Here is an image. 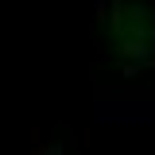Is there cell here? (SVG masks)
<instances>
[{
	"mask_svg": "<svg viewBox=\"0 0 155 155\" xmlns=\"http://www.w3.org/2000/svg\"><path fill=\"white\" fill-rule=\"evenodd\" d=\"M93 124H151V105L147 101H136V105L101 101L93 105Z\"/></svg>",
	"mask_w": 155,
	"mask_h": 155,
	"instance_id": "6da1fadb",
	"label": "cell"
},
{
	"mask_svg": "<svg viewBox=\"0 0 155 155\" xmlns=\"http://www.w3.org/2000/svg\"><path fill=\"white\" fill-rule=\"evenodd\" d=\"M120 51H124V54L132 58V62H140V66H151V62H155V54H151V47H147L143 39H128V43H124Z\"/></svg>",
	"mask_w": 155,
	"mask_h": 155,
	"instance_id": "7a4b0ae2",
	"label": "cell"
},
{
	"mask_svg": "<svg viewBox=\"0 0 155 155\" xmlns=\"http://www.w3.org/2000/svg\"><path fill=\"white\" fill-rule=\"evenodd\" d=\"M93 124H81V128H78V143H81V147H85V155H89V151H93V143H97V140H93Z\"/></svg>",
	"mask_w": 155,
	"mask_h": 155,
	"instance_id": "3957f363",
	"label": "cell"
},
{
	"mask_svg": "<svg viewBox=\"0 0 155 155\" xmlns=\"http://www.w3.org/2000/svg\"><path fill=\"white\" fill-rule=\"evenodd\" d=\"M109 23L120 31V23H124V0H113V4H109Z\"/></svg>",
	"mask_w": 155,
	"mask_h": 155,
	"instance_id": "277c9868",
	"label": "cell"
},
{
	"mask_svg": "<svg viewBox=\"0 0 155 155\" xmlns=\"http://www.w3.org/2000/svg\"><path fill=\"white\" fill-rule=\"evenodd\" d=\"M31 155H66V147L62 143H39V147H31Z\"/></svg>",
	"mask_w": 155,
	"mask_h": 155,
	"instance_id": "5b68a950",
	"label": "cell"
},
{
	"mask_svg": "<svg viewBox=\"0 0 155 155\" xmlns=\"http://www.w3.org/2000/svg\"><path fill=\"white\" fill-rule=\"evenodd\" d=\"M43 136H47V128H43V124H35V128H31V147H39V143H47Z\"/></svg>",
	"mask_w": 155,
	"mask_h": 155,
	"instance_id": "8992f818",
	"label": "cell"
},
{
	"mask_svg": "<svg viewBox=\"0 0 155 155\" xmlns=\"http://www.w3.org/2000/svg\"><path fill=\"white\" fill-rule=\"evenodd\" d=\"M93 12H97V19H109V4H105V0H97Z\"/></svg>",
	"mask_w": 155,
	"mask_h": 155,
	"instance_id": "52a82bcc",
	"label": "cell"
},
{
	"mask_svg": "<svg viewBox=\"0 0 155 155\" xmlns=\"http://www.w3.org/2000/svg\"><path fill=\"white\" fill-rule=\"evenodd\" d=\"M140 70H143L140 62H128V66H124V78H136V74H140Z\"/></svg>",
	"mask_w": 155,
	"mask_h": 155,
	"instance_id": "ba28073f",
	"label": "cell"
},
{
	"mask_svg": "<svg viewBox=\"0 0 155 155\" xmlns=\"http://www.w3.org/2000/svg\"><path fill=\"white\" fill-rule=\"evenodd\" d=\"M151 54H155V19H151Z\"/></svg>",
	"mask_w": 155,
	"mask_h": 155,
	"instance_id": "9c48e42d",
	"label": "cell"
},
{
	"mask_svg": "<svg viewBox=\"0 0 155 155\" xmlns=\"http://www.w3.org/2000/svg\"><path fill=\"white\" fill-rule=\"evenodd\" d=\"M124 4H140V0H124Z\"/></svg>",
	"mask_w": 155,
	"mask_h": 155,
	"instance_id": "30bf717a",
	"label": "cell"
}]
</instances>
